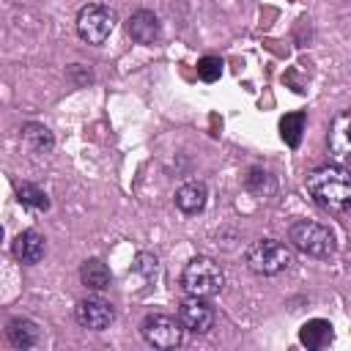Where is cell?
<instances>
[{"label": "cell", "instance_id": "1", "mask_svg": "<svg viewBox=\"0 0 351 351\" xmlns=\"http://www.w3.org/2000/svg\"><path fill=\"white\" fill-rule=\"evenodd\" d=\"M304 189L310 200L332 214H343L351 208V170L346 165H321L307 173Z\"/></svg>", "mask_w": 351, "mask_h": 351}, {"label": "cell", "instance_id": "2", "mask_svg": "<svg viewBox=\"0 0 351 351\" xmlns=\"http://www.w3.org/2000/svg\"><path fill=\"white\" fill-rule=\"evenodd\" d=\"M288 241H291L293 250H299L302 255H310V258H329L337 250V241H335L332 228H326L321 222H313V219H296V222H291Z\"/></svg>", "mask_w": 351, "mask_h": 351}, {"label": "cell", "instance_id": "3", "mask_svg": "<svg viewBox=\"0 0 351 351\" xmlns=\"http://www.w3.org/2000/svg\"><path fill=\"white\" fill-rule=\"evenodd\" d=\"M222 285H225V274H222L219 263L206 258V255L192 258L181 271V288H184L186 296L211 299V296H217L222 291Z\"/></svg>", "mask_w": 351, "mask_h": 351}, {"label": "cell", "instance_id": "4", "mask_svg": "<svg viewBox=\"0 0 351 351\" xmlns=\"http://www.w3.org/2000/svg\"><path fill=\"white\" fill-rule=\"evenodd\" d=\"M244 261H247V269L250 271H255L261 277H274V274L285 271L293 263V255L277 239H258V241H252L247 247Z\"/></svg>", "mask_w": 351, "mask_h": 351}, {"label": "cell", "instance_id": "5", "mask_svg": "<svg viewBox=\"0 0 351 351\" xmlns=\"http://www.w3.org/2000/svg\"><path fill=\"white\" fill-rule=\"evenodd\" d=\"M112 27H115V14L101 3H88L77 14V36L88 44H104Z\"/></svg>", "mask_w": 351, "mask_h": 351}, {"label": "cell", "instance_id": "6", "mask_svg": "<svg viewBox=\"0 0 351 351\" xmlns=\"http://www.w3.org/2000/svg\"><path fill=\"white\" fill-rule=\"evenodd\" d=\"M184 324L176 315H165V313H151L143 318L140 324V335L148 346L154 348H176L184 340Z\"/></svg>", "mask_w": 351, "mask_h": 351}, {"label": "cell", "instance_id": "7", "mask_svg": "<svg viewBox=\"0 0 351 351\" xmlns=\"http://www.w3.org/2000/svg\"><path fill=\"white\" fill-rule=\"evenodd\" d=\"M74 318H77V324H80L82 329L104 332V329L115 321V307H112L107 299H101V296L93 293V296H85V299L77 302Z\"/></svg>", "mask_w": 351, "mask_h": 351}, {"label": "cell", "instance_id": "8", "mask_svg": "<svg viewBox=\"0 0 351 351\" xmlns=\"http://www.w3.org/2000/svg\"><path fill=\"white\" fill-rule=\"evenodd\" d=\"M214 318H217V313L206 296H184L178 304V321L192 335H206L214 326Z\"/></svg>", "mask_w": 351, "mask_h": 351}, {"label": "cell", "instance_id": "9", "mask_svg": "<svg viewBox=\"0 0 351 351\" xmlns=\"http://www.w3.org/2000/svg\"><path fill=\"white\" fill-rule=\"evenodd\" d=\"M326 151L332 162L351 167V110H343L332 118L326 132Z\"/></svg>", "mask_w": 351, "mask_h": 351}, {"label": "cell", "instance_id": "10", "mask_svg": "<svg viewBox=\"0 0 351 351\" xmlns=\"http://www.w3.org/2000/svg\"><path fill=\"white\" fill-rule=\"evenodd\" d=\"M126 33H129V38H132L134 44L151 47V44H156V41L162 38V22H159V16H156L154 11L137 8V11L126 19Z\"/></svg>", "mask_w": 351, "mask_h": 351}, {"label": "cell", "instance_id": "11", "mask_svg": "<svg viewBox=\"0 0 351 351\" xmlns=\"http://www.w3.org/2000/svg\"><path fill=\"white\" fill-rule=\"evenodd\" d=\"M11 252H14V258H16L19 263L33 266V263H38V261L44 258V252H47V241H44V236H41L38 230L27 228V230L16 233V239L11 241Z\"/></svg>", "mask_w": 351, "mask_h": 351}, {"label": "cell", "instance_id": "12", "mask_svg": "<svg viewBox=\"0 0 351 351\" xmlns=\"http://www.w3.org/2000/svg\"><path fill=\"white\" fill-rule=\"evenodd\" d=\"M176 208L184 211V214H200L208 203V186L197 178L192 181H184L178 189H176Z\"/></svg>", "mask_w": 351, "mask_h": 351}, {"label": "cell", "instance_id": "13", "mask_svg": "<svg viewBox=\"0 0 351 351\" xmlns=\"http://www.w3.org/2000/svg\"><path fill=\"white\" fill-rule=\"evenodd\" d=\"M332 340H335V326L324 318H310L299 329V343L307 346L310 351H321V348L332 346Z\"/></svg>", "mask_w": 351, "mask_h": 351}, {"label": "cell", "instance_id": "14", "mask_svg": "<svg viewBox=\"0 0 351 351\" xmlns=\"http://www.w3.org/2000/svg\"><path fill=\"white\" fill-rule=\"evenodd\" d=\"M5 337H8V343H11L14 348H22V351H25V348H33V346L38 343L41 329H38L36 321L16 315V318H11L8 326H5Z\"/></svg>", "mask_w": 351, "mask_h": 351}, {"label": "cell", "instance_id": "15", "mask_svg": "<svg viewBox=\"0 0 351 351\" xmlns=\"http://www.w3.org/2000/svg\"><path fill=\"white\" fill-rule=\"evenodd\" d=\"M80 282L85 288H90V291H104L112 282V271L101 258H88L80 266Z\"/></svg>", "mask_w": 351, "mask_h": 351}, {"label": "cell", "instance_id": "16", "mask_svg": "<svg viewBox=\"0 0 351 351\" xmlns=\"http://www.w3.org/2000/svg\"><path fill=\"white\" fill-rule=\"evenodd\" d=\"M304 123H307L304 110H296V112H288L280 118V137L285 140L288 148H299V143L304 137Z\"/></svg>", "mask_w": 351, "mask_h": 351}, {"label": "cell", "instance_id": "17", "mask_svg": "<svg viewBox=\"0 0 351 351\" xmlns=\"http://www.w3.org/2000/svg\"><path fill=\"white\" fill-rule=\"evenodd\" d=\"M22 140H25L36 154H49V151L55 148L52 132H49L44 123H36V121H30V123L22 126Z\"/></svg>", "mask_w": 351, "mask_h": 351}, {"label": "cell", "instance_id": "18", "mask_svg": "<svg viewBox=\"0 0 351 351\" xmlns=\"http://www.w3.org/2000/svg\"><path fill=\"white\" fill-rule=\"evenodd\" d=\"M16 200H19L25 208H30V211H49V197H47V192L38 189L36 184H27V181L16 184Z\"/></svg>", "mask_w": 351, "mask_h": 351}, {"label": "cell", "instance_id": "19", "mask_svg": "<svg viewBox=\"0 0 351 351\" xmlns=\"http://www.w3.org/2000/svg\"><path fill=\"white\" fill-rule=\"evenodd\" d=\"M244 186H247L255 197H269V195L277 192V181H274V176L266 173V170H261V167H252V170L247 173Z\"/></svg>", "mask_w": 351, "mask_h": 351}, {"label": "cell", "instance_id": "20", "mask_svg": "<svg viewBox=\"0 0 351 351\" xmlns=\"http://www.w3.org/2000/svg\"><path fill=\"white\" fill-rule=\"evenodd\" d=\"M197 77L203 82H217L222 77V60L217 55H203L197 60Z\"/></svg>", "mask_w": 351, "mask_h": 351}, {"label": "cell", "instance_id": "21", "mask_svg": "<svg viewBox=\"0 0 351 351\" xmlns=\"http://www.w3.org/2000/svg\"><path fill=\"white\" fill-rule=\"evenodd\" d=\"M134 269H137L140 274H145V277H154V274H156V258H154L151 252H140V255L134 258Z\"/></svg>", "mask_w": 351, "mask_h": 351}]
</instances>
